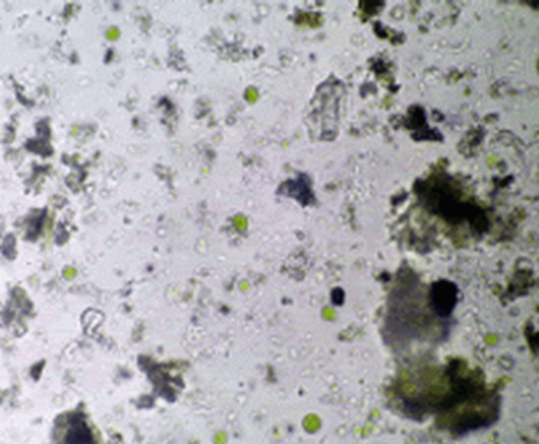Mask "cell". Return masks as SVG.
Returning <instances> with one entry per match:
<instances>
[{
    "label": "cell",
    "instance_id": "1",
    "mask_svg": "<svg viewBox=\"0 0 539 444\" xmlns=\"http://www.w3.org/2000/svg\"><path fill=\"white\" fill-rule=\"evenodd\" d=\"M458 288L447 280L433 282L429 289V305L433 314L440 318H447L457 305Z\"/></svg>",
    "mask_w": 539,
    "mask_h": 444
},
{
    "label": "cell",
    "instance_id": "2",
    "mask_svg": "<svg viewBox=\"0 0 539 444\" xmlns=\"http://www.w3.org/2000/svg\"><path fill=\"white\" fill-rule=\"evenodd\" d=\"M90 441H92L90 432H89L86 425L83 423H78V422H76L75 425H72L66 438V442H69V443H79V442L85 443V442Z\"/></svg>",
    "mask_w": 539,
    "mask_h": 444
}]
</instances>
